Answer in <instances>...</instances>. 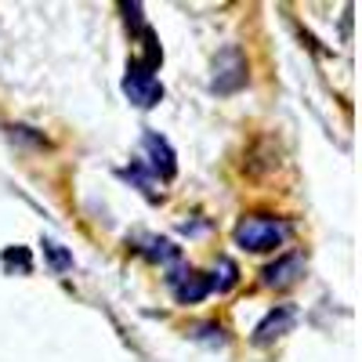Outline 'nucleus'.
I'll use <instances>...</instances> for the list:
<instances>
[{
    "instance_id": "f257e3e1",
    "label": "nucleus",
    "mask_w": 362,
    "mask_h": 362,
    "mask_svg": "<svg viewBox=\"0 0 362 362\" xmlns=\"http://www.w3.org/2000/svg\"><path fill=\"white\" fill-rule=\"evenodd\" d=\"M235 247H243L250 254H268L283 247V239L290 235V225L283 218H268V214H250L235 225Z\"/></svg>"
},
{
    "instance_id": "f03ea898",
    "label": "nucleus",
    "mask_w": 362,
    "mask_h": 362,
    "mask_svg": "<svg viewBox=\"0 0 362 362\" xmlns=\"http://www.w3.org/2000/svg\"><path fill=\"white\" fill-rule=\"evenodd\" d=\"M124 95L138 109H153V105L163 102V83L153 76V69H145L138 58H131V62H127V76H124Z\"/></svg>"
},
{
    "instance_id": "7ed1b4c3",
    "label": "nucleus",
    "mask_w": 362,
    "mask_h": 362,
    "mask_svg": "<svg viewBox=\"0 0 362 362\" xmlns=\"http://www.w3.org/2000/svg\"><path fill=\"white\" fill-rule=\"evenodd\" d=\"M247 83V58L239 47H225L218 58H214V76H210V87L218 95H232Z\"/></svg>"
},
{
    "instance_id": "20e7f679",
    "label": "nucleus",
    "mask_w": 362,
    "mask_h": 362,
    "mask_svg": "<svg viewBox=\"0 0 362 362\" xmlns=\"http://www.w3.org/2000/svg\"><path fill=\"white\" fill-rule=\"evenodd\" d=\"M167 283H170V290H174L177 305H199V300L214 290V279H210L206 272H196V268L174 272V276H167Z\"/></svg>"
},
{
    "instance_id": "39448f33",
    "label": "nucleus",
    "mask_w": 362,
    "mask_h": 362,
    "mask_svg": "<svg viewBox=\"0 0 362 362\" xmlns=\"http://www.w3.org/2000/svg\"><path fill=\"white\" fill-rule=\"evenodd\" d=\"M141 148H145V156H148V167H153V174L156 177H174L177 174V156H174V148H170V141L163 138V134H156V131H145L141 134Z\"/></svg>"
},
{
    "instance_id": "423d86ee",
    "label": "nucleus",
    "mask_w": 362,
    "mask_h": 362,
    "mask_svg": "<svg viewBox=\"0 0 362 362\" xmlns=\"http://www.w3.org/2000/svg\"><path fill=\"white\" fill-rule=\"evenodd\" d=\"M300 276H305V257H300V254H283L276 264H268L261 272V283L283 290V286H293Z\"/></svg>"
},
{
    "instance_id": "0eeeda50",
    "label": "nucleus",
    "mask_w": 362,
    "mask_h": 362,
    "mask_svg": "<svg viewBox=\"0 0 362 362\" xmlns=\"http://www.w3.org/2000/svg\"><path fill=\"white\" fill-rule=\"evenodd\" d=\"M293 322H297V312H293L290 305L272 308V312L257 322V329H254V344H272L276 337L290 334V326H293Z\"/></svg>"
},
{
    "instance_id": "6e6552de",
    "label": "nucleus",
    "mask_w": 362,
    "mask_h": 362,
    "mask_svg": "<svg viewBox=\"0 0 362 362\" xmlns=\"http://www.w3.org/2000/svg\"><path fill=\"white\" fill-rule=\"evenodd\" d=\"M141 254H145L148 261H163V264L177 261V247L170 243V239H160V235H148L145 247H141Z\"/></svg>"
},
{
    "instance_id": "1a4fd4ad",
    "label": "nucleus",
    "mask_w": 362,
    "mask_h": 362,
    "mask_svg": "<svg viewBox=\"0 0 362 362\" xmlns=\"http://www.w3.org/2000/svg\"><path fill=\"white\" fill-rule=\"evenodd\" d=\"M119 174L131 177V181H138V189H141L148 199H160V192H156V177H148V174L141 170V163H131V167H124Z\"/></svg>"
},
{
    "instance_id": "9d476101",
    "label": "nucleus",
    "mask_w": 362,
    "mask_h": 362,
    "mask_svg": "<svg viewBox=\"0 0 362 362\" xmlns=\"http://www.w3.org/2000/svg\"><path fill=\"white\" fill-rule=\"evenodd\" d=\"M44 254H47V261L54 264V272L73 268V254H69V250H62V247L54 243V239H44Z\"/></svg>"
},
{
    "instance_id": "9b49d317",
    "label": "nucleus",
    "mask_w": 362,
    "mask_h": 362,
    "mask_svg": "<svg viewBox=\"0 0 362 362\" xmlns=\"http://www.w3.org/2000/svg\"><path fill=\"white\" fill-rule=\"evenodd\" d=\"M4 264L11 268V264H18V272L25 276V272H33V257H29V250L25 247H8L4 250Z\"/></svg>"
},
{
    "instance_id": "f8f14e48",
    "label": "nucleus",
    "mask_w": 362,
    "mask_h": 362,
    "mask_svg": "<svg viewBox=\"0 0 362 362\" xmlns=\"http://www.w3.org/2000/svg\"><path fill=\"white\" fill-rule=\"evenodd\" d=\"M192 337L196 341H206V344H225V329L218 322H203V326L192 329Z\"/></svg>"
},
{
    "instance_id": "ddd939ff",
    "label": "nucleus",
    "mask_w": 362,
    "mask_h": 362,
    "mask_svg": "<svg viewBox=\"0 0 362 362\" xmlns=\"http://www.w3.org/2000/svg\"><path fill=\"white\" fill-rule=\"evenodd\" d=\"M218 268H221V279H214V276H210V279H214V290H221V293H225V290H232V286H235V264H232L228 257H221V261H218Z\"/></svg>"
}]
</instances>
